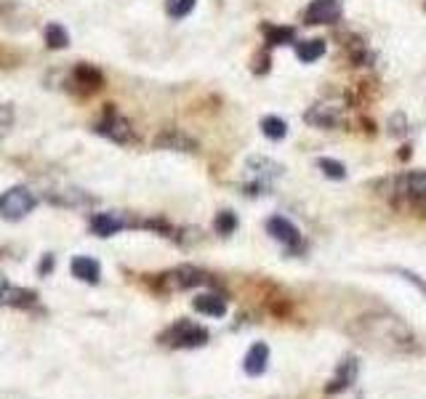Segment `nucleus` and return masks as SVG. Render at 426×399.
Listing matches in <instances>:
<instances>
[{
  "label": "nucleus",
  "instance_id": "obj_22",
  "mask_svg": "<svg viewBox=\"0 0 426 399\" xmlns=\"http://www.w3.org/2000/svg\"><path fill=\"white\" fill-rule=\"evenodd\" d=\"M235 216L224 210V213H219V219H216V229H219V235H232L235 232Z\"/></svg>",
  "mask_w": 426,
  "mask_h": 399
},
{
  "label": "nucleus",
  "instance_id": "obj_13",
  "mask_svg": "<svg viewBox=\"0 0 426 399\" xmlns=\"http://www.w3.org/2000/svg\"><path fill=\"white\" fill-rule=\"evenodd\" d=\"M192 306H195V311L208 314V317H224V314H227V301L219 298V296H213V293L198 296L195 301H192Z\"/></svg>",
  "mask_w": 426,
  "mask_h": 399
},
{
  "label": "nucleus",
  "instance_id": "obj_5",
  "mask_svg": "<svg viewBox=\"0 0 426 399\" xmlns=\"http://www.w3.org/2000/svg\"><path fill=\"white\" fill-rule=\"evenodd\" d=\"M248 176L256 178V184L251 187V189H267L269 187V181L277 178L283 173V165L272 163V160H267V157H253V160H248Z\"/></svg>",
  "mask_w": 426,
  "mask_h": 399
},
{
  "label": "nucleus",
  "instance_id": "obj_6",
  "mask_svg": "<svg viewBox=\"0 0 426 399\" xmlns=\"http://www.w3.org/2000/svg\"><path fill=\"white\" fill-rule=\"evenodd\" d=\"M96 131L106 136V139H112V141H118V144H128V141H134V128H131V123L120 115H106L99 125H96Z\"/></svg>",
  "mask_w": 426,
  "mask_h": 399
},
{
  "label": "nucleus",
  "instance_id": "obj_1",
  "mask_svg": "<svg viewBox=\"0 0 426 399\" xmlns=\"http://www.w3.org/2000/svg\"><path fill=\"white\" fill-rule=\"evenodd\" d=\"M360 325H365L363 338L365 343L370 341L373 346L386 349V352H405L413 346V333L402 325L392 314H381V317H363Z\"/></svg>",
  "mask_w": 426,
  "mask_h": 399
},
{
  "label": "nucleus",
  "instance_id": "obj_7",
  "mask_svg": "<svg viewBox=\"0 0 426 399\" xmlns=\"http://www.w3.org/2000/svg\"><path fill=\"white\" fill-rule=\"evenodd\" d=\"M267 232H269L277 242L288 245V248H301V235H299V229H296L288 219H283V216H274V219H269V224H267Z\"/></svg>",
  "mask_w": 426,
  "mask_h": 399
},
{
  "label": "nucleus",
  "instance_id": "obj_20",
  "mask_svg": "<svg viewBox=\"0 0 426 399\" xmlns=\"http://www.w3.org/2000/svg\"><path fill=\"white\" fill-rule=\"evenodd\" d=\"M192 8H195V0H168L166 3V11L173 19H184Z\"/></svg>",
  "mask_w": 426,
  "mask_h": 399
},
{
  "label": "nucleus",
  "instance_id": "obj_11",
  "mask_svg": "<svg viewBox=\"0 0 426 399\" xmlns=\"http://www.w3.org/2000/svg\"><path fill=\"white\" fill-rule=\"evenodd\" d=\"M267 362H269V346L267 343H253L248 349V354H245L243 368L248 375H261L267 370Z\"/></svg>",
  "mask_w": 426,
  "mask_h": 399
},
{
  "label": "nucleus",
  "instance_id": "obj_18",
  "mask_svg": "<svg viewBox=\"0 0 426 399\" xmlns=\"http://www.w3.org/2000/svg\"><path fill=\"white\" fill-rule=\"evenodd\" d=\"M46 43H48V48L59 51V48H64V45L70 43V35H67V30H64L61 24H48V27H46Z\"/></svg>",
  "mask_w": 426,
  "mask_h": 399
},
{
  "label": "nucleus",
  "instance_id": "obj_19",
  "mask_svg": "<svg viewBox=\"0 0 426 399\" xmlns=\"http://www.w3.org/2000/svg\"><path fill=\"white\" fill-rule=\"evenodd\" d=\"M317 165H320V171H322V173H325L328 178H336V181L347 178V168L338 163V160H331V157H320Z\"/></svg>",
  "mask_w": 426,
  "mask_h": 399
},
{
  "label": "nucleus",
  "instance_id": "obj_9",
  "mask_svg": "<svg viewBox=\"0 0 426 399\" xmlns=\"http://www.w3.org/2000/svg\"><path fill=\"white\" fill-rule=\"evenodd\" d=\"M123 226H128V221L120 213H96L91 219V232L96 237H112L118 235Z\"/></svg>",
  "mask_w": 426,
  "mask_h": 399
},
{
  "label": "nucleus",
  "instance_id": "obj_14",
  "mask_svg": "<svg viewBox=\"0 0 426 399\" xmlns=\"http://www.w3.org/2000/svg\"><path fill=\"white\" fill-rule=\"evenodd\" d=\"M354 378H357V359H344L341 362V368H338V373H336L333 384L328 386V391L331 394H336V391H341V389H347V386L354 384Z\"/></svg>",
  "mask_w": 426,
  "mask_h": 399
},
{
  "label": "nucleus",
  "instance_id": "obj_10",
  "mask_svg": "<svg viewBox=\"0 0 426 399\" xmlns=\"http://www.w3.org/2000/svg\"><path fill=\"white\" fill-rule=\"evenodd\" d=\"M70 269H72V277H77L80 282H88V285H96L99 277H102V266L91 256H77V258H72Z\"/></svg>",
  "mask_w": 426,
  "mask_h": 399
},
{
  "label": "nucleus",
  "instance_id": "obj_16",
  "mask_svg": "<svg viewBox=\"0 0 426 399\" xmlns=\"http://www.w3.org/2000/svg\"><path fill=\"white\" fill-rule=\"evenodd\" d=\"M261 131H264V136L267 139H272V141H280V139H285V133H288V125H285V120L274 118V115H269V118L261 120Z\"/></svg>",
  "mask_w": 426,
  "mask_h": 399
},
{
  "label": "nucleus",
  "instance_id": "obj_2",
  "mask_svg": "<svg viewBox=\"0 0 426 399\" xmlns=\"http://www.w3.org/2000/svg\"><path fill=\"white\" fill-rule=\"evenodd\" d=\"M38 205L35 194L27 187H11L8 192L0 194V216L6 221H22L24 216H30Z\"/></svg>",
  "mask_w": 426,
  "mask_h": 399
},
{
  "label": "nucleus",
  "instance_id": "obj_21",
  "mask_svg": "<svg viewBox=\"0 0 426 399\" xmlns=\"http://www.w3.org/2000/svg\"><path fill=\"white\" fill-rule=\"evenodd\" d=\"M267 40H269V45L290 43V40H293V30H290V27H269V30H267Z\"/></svg>",
  "mask_w": 426,
  "mask_h": 399
},
{
  "label": "nucleus",
  "instance_id": "obj_15",
  "mask_svg": "<svg viewBox=\"0 0 426 399\" xmlns=\"http://www.w3.org/2000/svg\"><path fill=\"white\" fill-rule=\"evenodd\" d=\"M157 147H163V149H184V152H192V149H195V141H192V139H187L184 133L171 131V133H166V136H160V139H157Z\"/></svg>",
  "mask_w": 426,
  "mask_h": 399
},
{
  "label": "nucleus",
  "instance_id": "obj_8",
  "mask_svg": "<svg viewBox=\"0 0 426 399\" xmlns=\"http://www.w3.org/2000/svg\"><path fill=\"white\" fill-rule=\"evenodd\" d=\"M400 192L416 205H426V171L408 173V176L400 178Z\"/></svg>",
  "mask_w": 426,
  "mask_h": 399
},
{
  "label": "nucleus",
  "instance_id": "obj_3",
  "mask_svg": "<svg viewBox=\"0 0 426 399\" xmlns=\"http://www.w3.org/2000/svg\"><path fill=\"white\" fill-rule=\"evenodd\" d=\"M205 341H208V333L195 322H187V320L176 322L166 336V343L176 346V349H195V346H203Z\"/></svg>",
  "mask_w": 426,
  "mask_h": 399
},
{
  "label": "nucleus",
  "instance_id": "obj_12",
  "mask_svg": "<svg viewBox=\"0 0 426 399\" xmlns=\"http://www.w3.org/2000/svg\"><path fill=\"white\" fill-rule=\"evenodd\" d=\"M338 107L333 104H317V107H312L309 112H306V123H312V125H317V128H333L336 123H338Z\"/></svg>",
  "mask_w": 426,
  "mask_h": 399
},
{
  "label": "nucleus",
  "instance_id": "obj_25",
  "mask_svg": "<svg viewBox=\"0 0 426 399\" xmlns=\"http://www.w3.org/2000/svg\"><path fill=\"white\" fill-rule=\"evenodd\" d=\"M51 266H54V258L48 256V258H46V264H40V274H48V272H51Z\"/></svg>",
  "mask_w": 426,
  "mask_h": 399
},
{
  "label": "nucleus",
  "instance_id": "obj_4",
  "mask_svg": "<svg viewBox=\"0 0 426 399\" xmlns=\"http://www.w3.org/2000/svg\"><path fill=\"white\" fill-rule=\"evenodd\" d=\"M341 16V0H312L304 11L306 24H331Z\"/></svg>",
  "mask_w": 426,
  "mask_h": 399
},
{
  "label": "nucleus",
  "instance_id": "obj_17",
  "mask_svg": "<svg viewBox=\"0 0 426 399\" xmlns=\"http://www.w3.org/2000/svg\"><path fill=\"white\" fill-rule=\"evenodd\" d=\"M299 59L301 61H317L322 54H325V40H306V43H299L296 48Z\"/></svg>",
  "mask_w": 426,
  "mask_h": 399
},
{
  "label": "nucleus",
  "instance_id": "obj_23",
  "mask_svg": "<svg viewBox=\"0 0 426 399\" xmlns=\"http://www.w3.org/2000/svg\"><path fill=\"white\" fill-rule=\"evenodd\" d=\"M11 125H14V109L8 104H0V136H6Z\"/></svg>",
  "mask_w": 426,
  "mask_h": 399
},
{
  "label": "nucleus",
  "instance_id": "obj_24",
  "mask_svg": "<svg viewBox=\"0 0 426 399\" xmlns=\"http://www.w3.org/2000/svg\"><path fill=\"white\" fill-rule=\"evenodd\" d=\"M11 293H14V288L8 285V280L0 277V306H8L11 304Z\"/></svg>",
  "mask_w": 426,
  "mask_h": 399
}]
</instances>
